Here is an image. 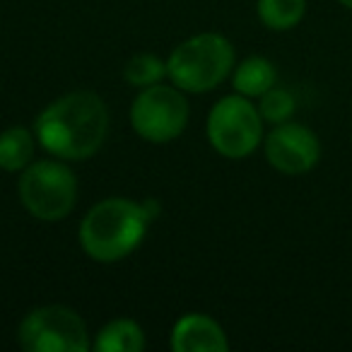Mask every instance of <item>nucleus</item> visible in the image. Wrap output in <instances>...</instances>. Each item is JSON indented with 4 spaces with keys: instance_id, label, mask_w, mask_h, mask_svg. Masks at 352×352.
I'll return each instance as SVG.
<instances>
[{
    "instance_id": "obj_1",
    "label": "nucleus",
    "mask_w": 352,
    "mask_h": 352,
    "mask_svg": "<svg viewBox=\"0 0 352 352\" xmlns=\"http://www.w3.org/2000/svg\"><path fill=\"white\" fill-rule=\"evenodd\" d=\"M109 133V111L94 92H70L36 118V138L60 160H87Z\"/></svg>"
},
{
    "instance_id": "obj_2",
    "label": "nucleus",
    "mask_w": 352,
    "mask_h": 352,
    "mask_svg": "<svg viewBox=\"0 0 352 352\" xmlns=\"http://www.w3.org/2000/svg\"><path fill=\"white\" fill-rule=\"evenodd\" d=\"M152 220H155L152 203L107 198L97 203L82 220L80 241L94 261H104V263L121 261L140 246Z\"/></svg>"
},
{
    "instance_id": "obj_3",
    "label": "nucleus",
    "mask_w": 352,
    "mask_h": 352,
    "mask_svg": "<svg viewBox=\"0 0 352 352\" xmlns=\"http://www.w3.org/2000/svg\"><path fill=\"white\" fill-rule=\"evenodd\" d=\"M234 49L222 34H198L176 46L166 60V75L179 89L208 92L230 75Z\"/></svg>"
},
{
    "instance_id": "obj_4",
    "label": "nucleus",
    "mask_w": 352,
    "mask_h": 352,
    "mask_svg": "<svg viewBox=\"0 0 352 352\" xmlns=\"http://www.w3.org/2000/svg\"><path fill=\"white\" fill-rule=\"evenodd\" d=\"M20 198L34 217L46 222L63 220L75 208L78 182L60 162H34L20 179Z\"/></svg>"
},
{
    "instance_id": "obj_5",
    "label": "nucleus",
    "mask_w": 352,
    "mask_h": 352,
    "mask_svg": "<svg viewBox=\"0 0 352 352\" xmlns=\"http://www.w3.org/2000/svg\"><path fill=\"white\" fill-rule=\"evenodd\" d=\"M208 138L220 155L241 160L263 140V116L249 97H225L208 116Z\"/></svg>"
},
{
    "instance_id": "obj_6",
    "label": "nucleus",
    "mask_w": 352,
    "mask_h": 352,
    "mask_svg": "<svg viewBox=\"0 0 352 352\" xmlns=\"http://www.w3.org/2000/svg\"><path fill=\"white\" fill-rule=\"evenodd\" d=\"M20 345L30 352H87L85 321L68 307H41L20 323Z\"/></svg>"
},
{
    "instance_id": "obj_7",
    "label": "nucleus",
    "mask_w": 352,
    "mask_h": 352,
    "mask_svg": "<svg viewBox=\"0 0 352 352\" xmlns=\"http://www.w3.org/2000/svg\"><path fill=\"white\" fill-rule=\"evenodd\" d=\"M131 123L140 138L150 142H169L184 133L188 123V102L169 85H150L133 102Z\"/></svg>"
},
{
    "instance_id": "obj_8",
    "label": "nucleus",
    "mask_w": 352,
    "mask_h": 352,
    "mask_svg": "<svg viewBox=\"0 0 352 352\" xmlns=\"http://www.w3.org/2000/svg\"><path fill=\"white\" fill-rule=\"evenodd\" d=\"M265 157L283 174H304L316 166L321 145L309 128L285 121L265 138Z\"/></svg>"
},
{
    "instance_id": "obj_9",
    "label": "nucleus",
    "mask_w": 352,
    "mask_h": 352,
    "mask_svg": "<svg viewBox=\"0 0 352 352\" xmlns=\"http://www.w3.org/2000/svg\"><path fill=\"white\" fill-rule=\"evenodd\" d=\"M171 347L176 352H225L230 347L225 331L203 314H188L179 318L171 333Z\"/></svg>"
},
{
    "instance_id": "obj_10",
    "label": "nucleus",
    "mask_w": 352,
    "mask_h": 352,
    "mask_svg": "<svg viewBox=\"0 0 352 352\" xmlns=\"http://www.w3.org/2000/svg\"><path fill=\"white\" fill-rule=\"evenodd\" d=\"M94 347L99 352H142L145 350V333L135 321L118 318L102 328Z\"/></svg>"
},
{
    "instance_id": "obj_11",
    "label": "nucleus",
    "mask_w": 352,
    "mask_h": 352,
    "mask_svg": "<svg viewBox=\"0 0 352 352\" xmlns=\"http://www.w3.org/2000/svg\"><path fill=\"white\" fill-rule=\"evenodd\" d=\"M34 135L27 128H8L0 133V169L20 171L32 164Z\"/></svg>"
},
{
    "instance_id": "obj_12",
    "label": "nucleus",
    "mask_w": 352,
    "mask_h": 352,
    "mask_svg": "<svg viewBox=\"0 0 352 352\" xmlns=\"http://www.w3.org/2000/svg\"><path fill=\"white\" fill-rule=\"evenodd\" d=\"M234 87L244 97H261L270 87H275V68L268 58L251 56L236 68L234 73Z\"/></svg>"
},
{
    "instance_id": "obj_13",
    "label": "nucleus",
    "mask_w": 352,
    "mask_h": 352,
    "mask_svg": "<svg viewBox=\"0 0 352 352\" xmlns=\"http://www.w3.org/2000/svg\"><path fill=\"white\" fill-rule=\"evenodd\" d=\"M307 0H258V17L270 30H292L302 22Z\"/></svg>"
},
{
    "instance_id": "obj_14",
    "label": "nucleus",
    "mask_w": 352,
    "mask_h": 352,
    "mask_svg": "<svg viewBox=\"0 0 352 352\" xmlns=\"http://www.w3.org/2000/svg\"><path fill=\"white\" fill-rule=\"evenodd\" d=\"M166 75V63L152 54H140L128 60L126 65V80L135 87H150L157 85Z\"/></svg>"
},
{
    "instance_id": "obj_15",
    "label": "nucleus",
    "mask_w": 352,
    "mask_h": 352,
    "mask_svg": "<svg viewBox=\"0 0 352 352\" xmlns=\"http://www.w3.org/2000/svg\"><path fill=\"white\" fill-rule=\"evenodd\" d=\"M294 109H297V102H294V97L287 89L270 87L265 94H261L258 111H261V116H263V121L278 126V123H285L292 118Z\"/></svg>"
},
{
    "instance_id": "obj_16",
    "label": "nucleus",
    "mask_w": 352,
    "mask_h": 352,
    "mask_svg": "<svg viewBox=\"0 0 352 352\" xmlns=\"http://www.w3.org/2000/svg\"><path fill=\"white\" fill-rule=\"evenodd\" d=\"M338 3H340V6H345V8H350V10H352V0H338Z\"/></svg>"
}]
</instances>
